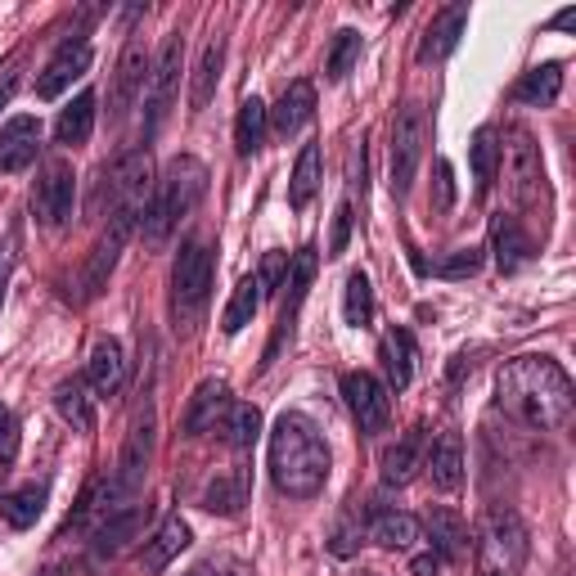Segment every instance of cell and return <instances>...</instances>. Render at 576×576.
Instances as JSON below:
<instances>
[{"mask_svg": "<svg viewBox=\"0 0 576 576\" xmlns=\"http://www.w3.org/2000/svg\"><path fill=\"white\" fill-rule=\"evenodd\" d=\"M212 298V253L203 239H185L171 266V311L180 324H195Z\"/></svg>", "mask_w": 576, "mask_h": 576, "instance_id": "cell-5", "label": "cell"}, {"mask_svg": "<svg viewBox=\"0 0 576 576\" xmlns=\"http://www.w3.org/2000/svg\"><path fill=\"white\" fill-rule=\"evenodd\" d=\"M343 315H347V324H352V329H365V324L374 320V288H369V279H365L361 270H356V275H347Z\"/></svg>", "mask_w": 576, "mask_h": 576, "instance_id": "cell-37", "label": "cell"}, {"mask_svg": "<svg viewBox=\"0 0 576 576\" xmlns=\"http://www.w3.org/2000/svg\"><path fill=\"white\" fill-rule=\"evenodd\" d=\"M378 361H383V369H388V383H392L397 392H406L410 383H414V339H410L406 329H388V333H383Z\"/></svg>", "mask_w": 576, "mask_h": 576, "instance_id": "cell-25", "label": "cell"}, {"mask_svg": "<svg viewBox=\"0 0 576 576\" xmlns=\"http://www.w3.org/2000/svg\"><path fill=\"white\" fill-rule=\"evenodd\" d=\"M464 27H468V5H451V10H442L437 19L428 23V32H423L419 59H423V64H428V59H446V55L455 51V45H459Z\"/></svg>", "mask_w": 576, "mask_h": 576, "instance_id": "cell-21", "label": "cell"}, {"mask_svg": "<svg viewBox=\"0 0 576 576\" xmlns=\"http://www.w3.org/2000/svg\"><path fill=\"white\" fill-rule=\"evenodd\" d=\"M369 541H378L383 550H410L419 541V518L414 513H397V509L378 513L369 522Z\"/></svg>", "mask_w": 576, "mask_h": 576, "instance_id": "cell-31", "label": "cell"}, {"mask_svg": "<svg viewBox=\"0 0 576 576\" xmlns=\"http://www.w3.org/2000/svg\"><path fill=\"white\" fill-rule=\"evenodd\" d=\"M144 505H122V509H113L100 527L90 532V558L95 563H104V558H118L135 536H140V527H144Z\"/></svg>", "mask_w": 576, "mask_h": 576, "instance_id": "cell-14", "label": "cell"}, {"mask_svg": "<svg viewBox=\"0 0 576 576\" xmlns=\"http://www.w3.org/2000/svg\"><path fill=\"white\" fill-rule=\"evenodd\" d=\"M361 59V32L343 27L339 36H333V51H329V64H324V77L329 81H343L352 73V64Z\"/></svg>", "mask_w": 576, "mask_h": 576, "instance_id": "cell-38", "label": "cell"}, {"mask_svg": "<svg viewBox=\"0 0 576 576\" xmlns=\"http://www.w3.org/2000/svg\"><path fill=\"white\" fill-rule=\"evenodd\" d=\"M572 19H576V10H563V14L554 19V27H572Z\"/></svg>", "mask_w": 576, "mask_h": 576, "instance_id": "cell-51", "label": "cell"}, {"mask_svg": "<svg viewBox=\"0 0 576 576\" xmlns=\"http://www.w3.org/2000/svg\"><path fill=\"white\" fill-rule=\"evenodd\" d=\"M14 90H19V81H14V77H5V81H0V109H5V104L14 100Z\"/></svg>", "mask_w": 576, "mask_h": 576, "instance_id": "cell-50", "label": "cell"}, {"mask_svg": "<svg viewBox=\"0 0 576 576\" xmlns=\"http://www.w3.org/2000/svg\"><path fill=\"white\" fill-rule=\"evenodd\" d=\"M361 576H383V572H361Z\"/></svg>", "mask_w": 576, "mask_h": 576, "instance_id": "cell-53", "label": "cell"}, {"mask_svg": "<svg viewBox=\"0 0 576 576\" xmlns=\"http://www.w3.org/2000/svg\"><path fill=\"white\" fill-rule=\"evenodd\" d=\"M315 189H320V144H302L298 167H293V180H288V203L302 212V208L315 199Z\"/></svg>", "mask_w": 576, "mask_h": 576, "instance_id": "cell-34", "label": "cell"}, {"mask_svg": "<svg viewBox=\"0 0 576 576\" xmlns=\"http://www.w3.org/2000/svg\"><path fill=\"white\" fill-rule=\"evenodd\" d=\"M36 140H41V122L36 118H14L0 126V171H23L36 158Z\"/></svg>", "mask_w": 576, "mask_h": 576, "instance_id": "cell-19", "label": "cell"}, {"mask_svg": "<svg viewBox=\"0 0 576 576\" xmlns=\"http://www.w3.org/2000/svg\"><path fill=\"white\" fill-rule=\"evenodd\" d=\"M491 244H496V262H500L505 275H513V270L527 262V253H532V239L522 234L518 217H509V212H496V217H491Z\"/></svg>", "mask_w": 576, "mask_h": 576, "instance_id": "cell-26", "label": "cell"}, {"mask_svg": "<svg viewBox=\"0 0 576 576\" xmlns=\"http://www.w3.org/2000/svg\"><path fill=\"white\" fill-rule=\"evenodd\" d=\"M221 64H225V36H212L203 45V55L195 64V81H189V113H203L217 95V81H221Z\"/></svg>", "mask_w": 576, "mask_h": 576, "instance_id": "cell-23", "label": "cell"}, {"mask_svg": "<svg viewBox=\"0 0 576 576\" xmlns=\"http://www.w3.org/2000/svg\"><path fill=\"white\" fill-rule=\"evenodd\" d=\"M126 383V361H122V347L113 339H100L86 361V388L100 392V397H118Z\"/></svg>", "mask_w": 576, "mask_h": 576, "instance_id": "cell-18", "label": "cell"}, {"mask_svg": "<svg viewBox=\"0 0 576 576\" xmlns=\"http://www.w3.org/2000/svg\"><path fill=\"white\" fill-rule=\"evenodd\" d=\"M455 203V185H451V163H437V208Z\"/></svg>", "mask_w": 576, "mask_h": 576, "instance_id": "cell-47", "label": "cell"}, {"mask_svg": "<svg viewBox=\"0 0 576 576\" xmlns=\"http://www.w3.org/2000/svg\"><path fill=\"white\" fill-rule=\"evenodd\" d=\"M428 536H432V550H437L442 558H464L468 554V527L451 509H432L428 513Z\"/></svg>", "mask_w": 576, "mask_h": 576, "instance_id": "cell-29", "label": "cell"}, {"mask_svg": "<svg viewBox=\"0 0 576 576\" xmlns=\"http://www.w3.org/2000/svg\"><path fill=\"white\" fill-rule=\"evenodd\" d=\"M154 432H158V419H154V406H144L126 432V446H122V459H118V473H113V487L131 500L140 487H144V473H149V459H154Z\"/></svg>", "mask_w": 576, "mask_h": 576, "instance_id": "cell-9", "label": "cell"}, {"mask_svg": "<svg viewBox=\"0 0 576 576\" xmlns=\"http://www.w3.org/2000/svg\"><path fill=\"white\" fill-rule=\"evenodd\" d=\"M10 262H14L10 244H0V302H5V279H10Z\"/></svg>", "mask_w": 576, "mask_h": 576, "instance_id": "cell-49", "label": "cell"}, {"mask_svg": "<svg viewBox=\"0 0 576 576\" xmlns=\"http://www.w3.org/2000/svg\"><path fill=\"white\" fill-rule=\"evenodd\" d=\"M90 131H95V95H90V90H81L77 100L59 113V122H55V140H59V144H68V149H77V144H86V140H90Z\"/></svg>", "mask_w": 576, "mask_h": 576, "instance_id": "cell-30", "label": "cell"}, {"mask_svg": "<svg viewBox=\"0 0 576 576\" xmlns=\"http://www.w3.org/2000/svg\"><path fill=\"white\" fill-rule=\"evenodd\" d=\"M410 572H414V576H451V558H442L437 550H432V554H419Z\"/></svg>", "mask_w": 576, "mask_h": 576, "instance_id": "cell-46", "label": "cell"}, {"mask_svg": "<svg viewBox=\"0 0 576 576\" xmlns=\"http://www.w3.org/2000/svg\"><path fill=\"white\" fill-rule=\"evenodd\" d=\"M270 483L293 500H311L329 483V446L307 414L288 410V414L275 419V428H270Z\"/></svg>", "mask_w": 576, "mask_h": 576, "instance_id": "cell-2", "label": "cell"}, {"mask_svg": "<svg viewBox=\"0 0 576 576\" xmlns=\"http://www.w3.org/2000/svg\"><path fill=\"white\" fill-rule=\"evenodd\" d=\"M352 185H356L361 195H365V140H361L356 149H352Z\"/></svg>", "mask_w": 576, "mask_h": 576, "instance_id": "cell-48", "label": "cell"}, {"mask_svg": "<svg viewBox=\"0 0 576 576\" xmlns=\"http://www.w3.org/2000/svg\"><path fill=\"white\" fill-rule=\"evenodd\" d=\"M315 113V86L311 81H293L284 95H279V104L270 109V126L288 140V135H298Z\"/></svg>", "mask_w": 576, "mask_h": 576, "instance_id": "cell-20", "label": "cell"}, {"mask_svg": "<svg viewBox=\"0 0 576 576\" xmlns=\"http://www.w3.org/2000/svg\"><path fill=\"white\" fill-rule=\"evenodd\" d=\"M189 541H195V532H189V522L180 518V513H171L158 532H154V541L144 545V572H163L171 558H180L185 550H189Z\"/></svg>", "mask_w": 576, "mask_h": 576, "instance_id": "cell-24", "label": "cell"}, {"mask_svg": "<svg viewBox=\"0 0 576 576\" xmlns=\"http://www.w3.org/2000/svg\"><path fill=\"white\" fill-rule=\"evenodd\" d=\"M73 199H77V176H73V163L64 158H51L41 167L36 185H32V212L41 225H64L73 217Z\"/></svg>", "mask_w": 576, "mask_h": 576, "instance_id": "cell-8", "label": "cell"}, {"mask_svg": "<svg viewBox=\"0 0 576 576\" xmlns=\"http://www.w3.org/2000/svg\"><path fill=\"white\" fill-rule=\"evenodd\" d=\"M500 163L509 171V199L522 208V212H545V167H541V149L532 131L513 126L509 131V144H500Z\"/></svg>", "mask_w": 576, "mask_h": 576, "instance_id": "cell-6", "label": "cell"}, {"mask_svg": "<svg viewBox=\"0 0 576 576\" xmlns=\"http://www.w3.org/2000/svg\"><path fill=\"white\" fill-rule=\"evenodd\" d=\"M225 432H230V446L234 451H248L257 442V432H262V414L257 406H230L225 414Z\"/></svg>", "mask_w": 576, "mask_h": 576, "instance_id": "cell-39", "label": "cell"}, {"mask_svg": "<svg viewBox=\"0 0 576 576\" xmlns=\"http://www.w3.org/2000/svg\"><path fill=\"white\" fill-rule=\"evenodd\" d=\"M257 307H262V284H257V275L239 279L234 298H230V307H225V315H221V329H225V333L248 329V324H253V315H257Z\"/></svg>", "mask_w": 576, "mask_h": 576, "instance_id": "cell-36", "label": "cell"}, {"mask_svg": "<svg viewBox=\"0 0 576 576\" xmlns=\"http://www.w3.org/2000/svg\"><path fill=\"white\" fill-rule=\"evenodd\" d=\"M55 410L77 428V432H90L95 428V406L86 397V378H68L55 388Z\"/></svg>", "mask_w": 576, "mask_h": 576, "instance_id": "cell-35", "label": "cell"}, {"mask_svg": "<svg viewBox=\"0 0 576 576\" xmlns=\"http://www.w3.org/2000/svg\"><path fill=\"white\" fill-rule=\"evenodd\" d=\"M203 189H208V167H203L199 158L180 154V158L163 171V180L154 185L149 208H144V217H140L144 244H149V248H163L167 239H171V230L199 208Z\"/></svg>", "mask_w": 576, "mask_h": 576, "instance_id": "cell-3", "label": "cell"}, {"mask_svg": "<svg viewBox=\"0 0 576 576\" xmlns=\"http://www.w3.org/2000/svg\"><path fill=\"white\" fill-rule=\"evenodd\" d=\"M468 163H473V180H477V195H487L496 171H500V144H496V131L483 126L468 144Z\"/></svg>", "mask_w": 576, "mask_h": 576, "instance_id": "cell-33", "label": "cell"}, {"mask_svg": "<svg viewBox=\"0 0 576 576\" xmlns=\"http://www.w3.org/2000/svg\"><path fill=\"white\" fill-rule=\"evenodd\" d=\"M208 509H221V513H234L239 505H244V487H239V477H225V483H212L208 487Z\"/></svg>", "mask_w": 576, "mask_h": 576, "instance_id": "cell-40", "label": "cell"}, {"mask_svg": "<svg viewBox=\"0 0 576 576\" xmlns=\"http://www.w3.org/2000/svg\"><path fill=\"white\" fill-rule=\"evenodd\" d=\"M563 90V64H541L532 73H522V81L513 86V100L518 104H532V109H550Z\"/></svg>", "mask_w": 576, "mask_h": 576, "instance_id": "cell-27", "label": "cell"}, {"mask_svg": "<svg viewBox=\"0 0 576 576\" xmlns=\"http://www.w3.org/2000/svg\"><path fill=\"white\" fill-rule=\"evenodd\" d=\"M311 279H315V248H302L293 262H288V293H284V311H279V324H275V339H270V347H266V365L279 356V347L293 339V324H298V307L307 302V288H311Z\"/></svg>", "mask_w": 576, "mask_h": 576, "instance_id": "cell-12", "label": "cell"}, {"mask_svg": "<svg viewBox=\"0 0 576 576\" xmlns=\"http://www.w3.org/2000/svg\"><path fill=\"white\" fill-rule=\"evenodd\" d=\"M144 77H149V45H144V36H131L113 73V109H109L113 118H126L135 95L144 90Z\"/></svg>", "mask_w": 576, "mask_h": 576, "instance_id": "cell-15", "label": "cell"}, {"mask_svg": "<svg viewBox=\"0 0 576 576\" xmlns=\"http://www.w3.org/2000/svg\"><path fill=\"white\" fill-rule=\"evenodd\" d=\"M14 455H19V423L10 419L5 428H0V473H10Z\"/></svg>", "mask_w": 576, "mask_h": 576, "instance_id": "cell-45", "label": "cell"}, {"mask_svg": "<svg viewBox=\"0 0 576 576\" xmlns=\"http://www.w3.org/2000/svg\"><path fill=\"white\" fill-rule=\"evenodd\" d=\"M180 59H185V36L171 32L163 41L158 59L149 64V90H144V126L149 135L163 126V118L171 113V100H176V86H180Z\"/></svg>", "mask_w": 576, "mask_h": 576, "instance_id": "cell-7", "label": "cell"}, {"mask_svg": "<svg viewBox=\"0 0 576 576\" xmlns=\"http://www.w3.org/2000/svg\"><path fill=\"white\" fill-rule=\"evenodd\" d=\"M423 468H428L437 491H459L464 487V442H459V432H442V437L432 442V451L423 455Z\"/></svg>", "mask_w": 576, "mask_h": 576, "instance_id": "cell-17", "label": "cell"}, {"mask_svg": "<svg viewBox=\"0 0 576 576\" xmlns=\"http://www.w3.org/2000/svg\"><path fill=\"white\" fill-rule=\"evenodd\" d=\"M284 275H288V253H266V262H262V275H257L262 293H275V288L284 284Z\"/></svg>", "mask_w": 576, "mask_h": 576, "instance_id": "cell-43", "label": "cell"}, {"mask_svg": "<svg viewBox=\"0 0 576 576\" xmlns=\"http://www.w3.org/2000/svg\"><path fill=\"white\" fill-rule=\"evenodd\" d=\"M496 392H500V406L518 423L536 428V432H558L572 423V406H576L572 378L550 356H513L500 369Z\"/></svg>", "mask_w": 576, "mask_h": 576, "instance_id": "cell-1", "label": "cell"}, {"mask_svg": "<svg viewBox=\"0 0 576 576\" xmlns=\"http://www.w3.org/2000/svg\"><path fill=\"white\" fill-rule=\"evenodd\" d=\"M532 554L527 527L513 509H491L477 527V576H518Z\"/></svg>", "mask_w": 576, "mask_h": 576, "instance_id": "cell-4", "label": "cell"}, {"mask_svg": "<svg viewBox=\"0 0 576 576\" xmlns=\"http://www.w3.org/2000/svg\"><path fill=\"white\" fill-rule=\"evenodd\" d=\"M266 131H270V109L257 100V95H248L244 104H239V118H234V149L239 154H257L266 144Z\"/></svg>", "mask_w": 576, "mask_h": 576, "instance_id": "cell-28", "label": "cell"}, {"mask_svg": "<svg viewBox=\"0 0 576 576\" xmlns=\"http://www.w3.org/2000/svg\"><path fill=\"white\" fill-rule=\"evenodd\" d=\"M343 401H347L352 419L361 423V432H383V428H388V419H392L388 388H383V383L374 374H365V369L343 374Z\"/></svg>", "mask_w": 576, "mask_h": 576, "instance_id": "cell-11", "label": "cell"}, {"mask_svg": "<svg viewBox=\"0 0 576 576\" xmlns=\"http://www.w3.org/2000/svg\"><path fill=\"white\" fill-rule=\"evenodd\" d=\"M90 59H95V51H90V41H64L59 45V55L41 68V77H36V95L41 100H59V95L77 81V77H86V68H90Z\"/></svg>", "mask_w": 576, "mask_h": 576, "instance_id": "cell-13", "label": "cell"}, {"mask_svg": "<svg viewBox=\"0 0 576 576\" xmlns=\"http://www.w3.org/2000/svg\"><path fill=\"white\" fill-rule=\"evenodd\" d=\"M477 266H483V248H464V253H455L451 262H442L437 275H446V279H464V275H477Z\"/></svg>", "mask_w": 576, "mask_h": 576, "instance_id": "cell-42", "label": "cell"}, {"mask_svg": "<svg viewBox=\"0 0 576 576\" xmlns=\"http://www.w3.org/2000/svg\"><path fill=\"white\" fill-rule=\"evenodd\" d=\"M230 406H234V401H230V388H225V383H217V378L199 383V392L189 397V410H185V432H189V437H203V432L225 428Z\"/></svg>", "mask_w": 576, "mask_h": 576, "instance_id": "cell-16", "label": "cell"}, {"mask_svg": "<svg viewBox=\"0 0 576 576\" xmlns=\"http://www.w3.org/2000/svg\"><path fill=\"white\" fill-rule=\"evenodd\" d=\"M361 536H365V527H352V522H339V532H333V554H339V558H347V554H356V545H361Z\"/></svg>", "mask_w": 576, "mask_h": 576, "instance_id": "cell-44", "label": "cell"}, {"mask_svg": "<svg viewBox=\"0 0 576 576\" xmlns=\"http://www.w3.org/2000/svg\"><path fill=\"white\" fill-rule=\"evenodd\" d=\"M5 423H10V410H5V406H0V428H5Z\"/></svg>", "mask_w": 576, "mask_h": 576, "instance_id": "cell-52", "label": "cell"}, {"mask_svg": "<svg viewBox=\"0 0 576 576\" xmlns=\"http://www.w3.org/2000/svg\"><path fill=\"white\" fill-rule=\"evenodd\" d=\"M423 446H428L423 428H410L397 446L383 451V483H388V487H406L410 477L423 468Z\"/></svg>", "mask_w": 576, "mask_h": 576, "instance_id": "cell-22", "label": "cell"}, {"mask_svg": "<svg viewBox=\"0 0 576 576\" xmlns=\"http://www.w3.org/2000/svg\"><path fill=\"white\" fill-rule=\"evenodd\" d=\"M41 513H45V487H36V483H27V487H19L10 496H0V518H5L10 527H19V532H27Z\"/></svg>", "mask_w": 576, "mask_h": 576, "instance_id": "cell-32", "label": "cell"}, {"mask_svg": "<svg viewBox=\"0 0 576 576\" xmlns=\"http://www.w3.org/2000/svg\"><path fill=\"white\" fill-rule=\"evenodd\" d=\"M347 239H352V203H339V212H333V234H329V257H343Z\"/></svg>", "mask_w": 576, "mask_h": 576, "instance_id": "cell-41", "label": "cell"}, {"mask_svg": "<svg viewBox=\"0 0 576 576\" xmlns=\"http://www.w3.org/2000/svg\"><path fill=\"white\" fill-rule=\"evenodd\" d=\"M423 135H428L423 109H419V104H406V109L397 113V122H392V195H397V199L414 185V171H419V163H423Z\"/></svg>", "mask_w": 576, "mask_h": 576, "instance_id": "cell-10", "label": "cell"}]
</instances>
